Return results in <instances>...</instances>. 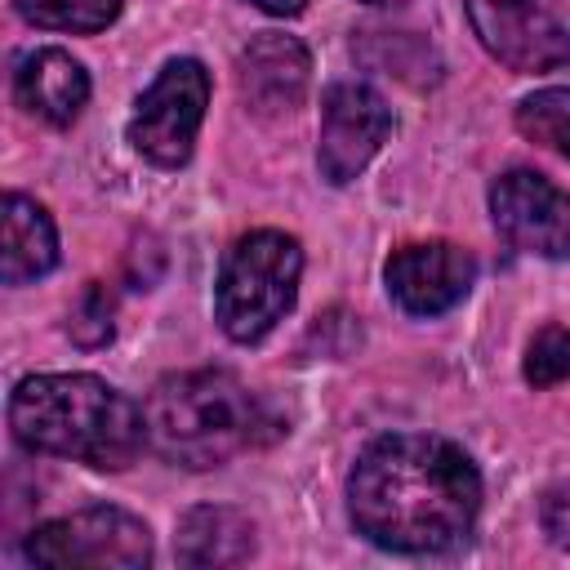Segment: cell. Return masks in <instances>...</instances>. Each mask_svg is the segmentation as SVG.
Wrapping results in <instances>:
<instances>
[{"label": "cell", "instance_id": "obj_1", "mask_svg": "<svg viewBox=\"0 0 570 570\" xmlns=\"http://www.w3.org/2000/svg\"><path fill=\"white\" fill-rule=\"evenodd\" d=\"M481 512V472L432 432L374 436L347 472V517L374 548L428 557L459 548Z\"/></svg>", "mask_w": 570, "mask_h": 570}, {"label": "cell", "instance_id": "obj_2", "mask_svg": "<svg viewBox=\"0 0 570 570\" xmlns=\"http://www.w3.org/2000/svg\"><path fill=\"white\" fill-rule=\"evenodd\" d=\"M18 445L102 472L129 468L147 445L142 410L98 374H31L9 396Z\"/></svg>", "mask_w": 570, "mask_h": 570}, {"label": "cell", "instance_id": "obj_3", "mask_svg": "<svg viewBox=\"0 0 570 570\" xmlns=\"http://www.w3.org/2000/svg\"><path fill=\"white\" fill-rule=\"evenodd\" d=\"M147 445L178 468H223L227 459L263 445L276 428L263 401L232 370L165 374L142 401Z\"/></svg>", "mask_w": 570, "mask_h": 570}, {"label": "cell", "instance_id": "obj_4", "mask_svg": "<svg viewBox=\"0 0 570 570\" xmlns=\"http://www.w3.org/2000/svg\"><path fill=\"white\" fill-rule=\"evenodd\" d=\"M303 276V245L289 232L258 227L245 232L218 267L214 281V321L232 343L267 338L294 307Z\"/></svg>", "mask_w": 570, "mask_h": 570}, {"label": "cell", "instance_id": "obj_5", "mask_svg": "<svg viewBox=\"0 0 570 570\" xmlns=\"http://www.w3.org/2000/svg\"><path fill=\"white\" fill-rule=\"evenodd\" d=\"M27 561L36 566H85V570H142L151 566V530L111 503L80 508L71 517H53L36 525L22 543Z\"/></svg>", "mask_w": 570, "mask_h": 570}, {"label": "cell", "instance_id": "obj_6", "mask_svg": "<svg viewBox=\"0 0 570 570\" xmlns=\"http://www.w3.org/2000/svg\"><path fill=\"white\" fill-rule=\"evenodd\" d=\"M209 107V71L196 58H169L160 76L142 89L129 116V142L142 160L178 169L191 160L200 120Z\"/></svg>", "mask_w": 570, "mask_h": 570}, {"label": "cell", "instance_id": "obj_7", "mask_svg": "<svg viewBox=\"0 0 570 570\" xmlns=\"http://www.w3.org/2000/svg\"><path fill=\"white\" fill-rule=\"evenodd\" d=\"M476 40L512 71L570 62V0H463Z\"/></svg>", "mask_w": 570, "mask_h": 570}, {"label": "cell", "instance_id": "obj_8", "mask_svg": "<svg viewBox=\"0 0 570 570\" xmlns=\"http://www.w3.org/2000/svg\"><path fill=\"white\" fill-rule=\"evenodd\" d=\"M392 107L365 80H334L321 98V134H316V169L325 183L347 187L387 142Z\"/></svg>", "mask_w": 570, "mask_h": 570}, {"label": "cell", "instance_id": "obj_9", "mask_svg": "<svg viewBox=\"0 0 570 570\" xmlns=\"http://www.w3.org/2000/svg\"><path fill=\"white\" fill-rule=\"evenodd\" d=\"M490 218L499 236L521 254H570V191L534 169H508L490 183Z\"/></svg>", "mask_w": 570, "mask_h": 570}, {"label": "cell", "instance_id": "obj_10", "mask_svg": "<svg viewBox=\"0 0 570 570\" xmlns=\"http://www.w3.org/2000/svg\"><path fill=\"white\" fill-rule=\"evenodd\" d=\"M387 298L405 316H441L468 298L476 285V258L454 240H419L401 245L383 263Z\"/></svg>", "mask_w": 570, "mask_h": 570}, {"label": "cell", "instance_id": "obj_11", "mask_svg": "<svg viewBox=\"0 0 570 570\" xmlns=\"http://www.w3.org/2000/svg\"><path fill=\"white\" fill-rule=\"evenodd\" d=\"M312 58L303 40L263 31L240 53V94L258 116H289L307 94Z\"/></svg>", "mask_w": 570, "mask_h": 570}, {"label": "cell", "instance_id": "obj_12", "mask_svg": "<svg viewBox=\"0 0 570 570\" xmlns=\"http://www.w3.org/2000/svg\"><path fill=\"white\" fill-rule=\"evenodd\" d=\"M13 98L45 125H71L89 102V71L67 49H31L13 67Z\"/></svg>", "mask_w": 570, "mask_h": 570}, {"label": "cell", "instance_id": "obj_13", "mask_svg": "<svg viewBox=\"0 0 570 570\" xmlns=\"http://www.w3.org/2000/svg\"><path fill=\"white\" fill-rule=\"evenodd\" d=\"M58 267V232L45 205L22 191L4 196V249H0V281L27 285Z\"/></svg>", "mask_w": 570, "mask_h": 570}, {"label": "cell", "instance_id": "obj_14", "mask_svg": "<svg viewBox=\"0 0 570 570\" xmlns=\"http://www.w3.org/2000/svg\"><path fill=\"white\" fill-rule=\"evenodd\" d=\"M174 557L183 566H240L254 557V521L236 508H191L178 521Z\"/></svg>", "mask_w": 570, "mask_h": 570}, {"label": "cell", "instance_id": "obj_15", "mask_svg": "<svg viewBox=\"0 0 570 570\" xmlns=\"http://www.w3.org/2000/svg\"><path fill=\"white\" fill-rule=\"evenodd\" d=\"M517 129L530 142H539V147H548V151L570 160V89L557 85V89H539V94L521 98Z\"/></svg>", "mask_w": 570, "mask_h": 570}, {"label": "cell", "instance_id": "obj_16", "mask_svg": "<svg viewBox=\"0 0 570 570\" xmlns=\"http://www.w3.org/2000/svg\"><path fill=\"white\" fill-rule=\"evenodd\" d=\"M13 4L31 27L76 31V36H94L111 27L120 13V0H13Z\"/></svg>", "mask_w": 570, "mask_h": 570}, {"label": "cell", "instance_id": "obj_17", "mask_svg": "<svg viewBox=\"0 0 570 570\" xmlns=\"http://www.w3.org/2000/svg\"><path fill=\"white\" fill-rule=\"evenodd\" d=\"M530 387H557L570 379V330L566 325H543L530 347H525V365H521Z\"/></svg>", "mask_w": 570, "mask_h": 570}, {"label": "cell", "instance_id": "obj_18", "mask_svg": "<svg viewBox=\"0 0 570 570\" xmlns=\"http://www.w3.org/2000/svg\"><path fill=\"white\" fill-rule=\"evenodd\" d=\"M67 330L80 347H102L111 338V294H107V285H98V281L85 285V294L76 298V307L67 316Z\"/></svg>", "mask_w": 570, "mask_h": 570}, {"label": "cell", "instance_id": "obj_19", "mask_svg": "<svg viewBox=\"0 0 570 570\" xmlns=\"http://www.w3.org/2000/svg\"><path fill=\"white\" fill-rule=\"evenodd\" d=\"M539 525H543V534L557 548L570 552V481L543 490V499H539Z\"/></svg>", "mask_w": 570, "mask_h": 570}, {"label": "cell", "instance_id": "obj_20", "mask_svg": "<svg viewBox=\"0 0 570 570\" xmlns=\"http://www.w3.org/2000/svg\"><path fill=\"white\" fill-rule=\"evenodd\" d=\"M254 9H263V13H272V18H294V13H303L312 0H249Z\"/></svg>", "mask_w": 570, "mask_h": 570}, {"label": "cell", "instance_id": "obj_21", "mask_svg": "<svg viewBox=\"0 0 570 570\" xmlns=\"http://www.w3.org/2000/svg\"><path fill=\"white\" fill-rule=\"evenodd\" d=\"M361 4H396V0H361Z\"/></svg>", "mask_w": 570, "mask_h": 570}]
</instances>
